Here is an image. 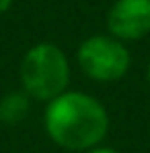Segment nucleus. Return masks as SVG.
Listing matches in <instances>:
<instances>
[{
    "instance_id": "1",
    "label": "nucleus",
    "mask_w": 150,
    "mask_h": 153,
    "mask_svg": "<svg viewBox=\"0 0 150 153\" xmlns=\"http://www.w3.org/2000/svg\"><path fill=\"white\" fill-rule=\"evenodd\" d=\"M43 128L48 139L58 147L86 153L105 141L109 132V112L95 95L68 89L45 103Z\"/></svg>"
},
{
    "instance_id": "5",
    "label": "nucleus",
    "mask_w": 150,
    "mask_h": 153,
    "mask_svg": "<svg viewBox=\"0 0 150 153\" xmlns=\"http://www.w3.org/2000/svg\"><path fill=\"white\" fill-rule=\"evenodd\" d=\"M31 102L33 100L27 95L23 89H15V91L4 93L0 97V122L8 124V126L21 124L29 116Z\"/></svg>"
},
{
    "instance_id": "2",
    "label": "nucleus",
    "mask_w": 150,
    "mask_h": 153,
    "mask_svg": "<svg viewBox=\"0 0 150 153\" xmlns=\"http://www.w3.org/2000/svg\"><path fill=\"white\" fill-rule=\"evenodd\" d=\"M70 60L58 44L39 42L25 52L19 68L23 91L35 102L50 103L68 91L70 85Z\"/></svg>"
},
{
    "instance_id": "7",
    "label": "nucleus",
    "mask_w": 150,
    "mask_h": 153,
    "mask_svg": "<svg viewBox=\"0 0 150 153\" xmlns=\"http://www.w3.org/2000/svg\"><path fill=\"white\" fill-rule=\"evenodd\" d=\"M12 2H15V0H0V15L6 13V10L12 6Z\"/></svg>"
},
{
    "instance_id": "8",
    "label": "nucleus",
    "mask_w": 150,
    "mask_h": 153,
    "mask_svg": "<svg viewBox=\"0 0 150 153\" xmlns=\"http://www.w3.org/2000/svg\"><path fill=\"white\" fill-rule=\"evenodd\" d=\"M146 79H148V83H150V62H148V66H146Z\"/></svg>"
},
{
    "instance_id": "3",
    "label": "nucleus",
    "mask_w": 150,
    "mask_h": 153,
    "mask_svg": "<svg viewBox=\"0 0 150 153\" xmlns=\"http://www.w3.org/2000/svg\"><path fill=\"white\" fill-rule=\"evenodd\" d=\"M76 64L82 75L95 83H115L132 68V52L127 44L109 33H95L76 48Z\"/></svg>"
},
{
    "instance_id": "4",
    "label": "nucleus",
    "mask_w": 150,
    "mask_h": 153,
    "mask_svg": "<svg viewBox=\"0 0 150 153\" xmlns=\"http://www.w3.org/2000/svg\"><path fill=\"white\" fill-rule=\"evenodd\" d=\"M107 33L124 44L150 33V0H115L107 10Z\"/></svg>"
},
{
    "instance_id": "6",
    "label": "nucleus",
    "mask_w": 150,
    "mask_h": 153,
    "mask_svg": "<svg viewBox=\"0 0 150 153\" xmlns=\"http://www.w3.org/2000/svg\"><path fill=\"white\" fill-rule=\"evenodd\" d=\"M86 153H119L117 149H113V147H103V145H99V147H95V149H91V151Z\"/></svg>"
}]
</instances>
